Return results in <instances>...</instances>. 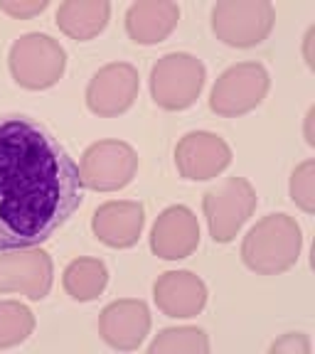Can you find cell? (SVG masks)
Segmentation results:
<instances>
[{"label":"cell","mask_w":315,"mask_h":354,"mask_svg":"<svg viewBox=\"0 0 315 354\" xmlns=\"http://www.w3.org/2000/svg\"><path fill=\"white\" fill-rule=\"evenodd\" d=\"M66 52L50 35L30 32L20 37L10 50V72L25 88H50L62 79Z\"/></svg>","instance_id":"3"},{"label":"cell","mask_w":315,"mask_h":354,"mask_svg":"<svg viewBox=\"0 0 315 354\" xmlns=\"http://www.w3.org/2000/svg\"><path fill=\"white\" fill-rule=\"evenodd\" d=\"M205 216L215 241L227 243L239 234L256 209V192L244 177H227L205 194Z\"/></svg>","instance_id":"6"},{"label":"cell","mask_w":315,"mask_h":354,"mask_svg":"<svg viewBox=\"0 0 315 354\" xmlns=\"http://www.w3.org/2000/svg\"><path fill=\"white\" fill-rule=\"evenodd\" d=\"M44 8H47V0H20V3L17 0H0V10L12 17H20V20L37 15Z\"/></svg>","instance_id":"22"},{"label":"cell","mask_w":315,"mask_h":354,"mask_svg":"<svg viewBox=\"0 0 315 354\" xmlns=\"http://www.w3.org/2000/svg\"><path fill=\"white\" fill-rule=\"evenodd\" d=\"M138 72L126 62L106 64L94 74L87 88V104L96 116H118L131 109L138 96Z\"/></svg>","instance_id":"10"},{"label":"cell","mask_w":315,"mask_h":354,"mask_svg":"<svg viewBox=\"0 0 315 354\" xmlns=\"http://www.w3.org/2000/svg\"><path fill=\"white\" fill-rule=\"evenodd\" d=\"M106 283H109V271L99 259H77L64 271V290L79 303L99 298Z\"/></svg>","instance_id":"18"},{"label":"cell","mask_w":315,"mask_h":354,"mask_svg":"<svg viewBox=\"0 0 315 354\" xmlns=\"http://www.w3.org/2000/svg\"><path fill=\"white\" fill-rule=\"evenodd\" d=\"M291 199L300 207L303 212L315 209V162L305 160L300 167H296L294 177H291Z\"/></svg>","instance_id":"21"},{"label":"cell","mask_w":315,"mask_h":354,"mask_svg":"<svg viewBox=\"0 0 315 354\" xmlns=\"http://www.w3.org/2000/svg\"><path fill=\"white\" fill-rule=\"evenodd\" d=\"M199 243V224L197 216L188 207H170L155 221L150 234V246L161 259L180 261L188 259Z\"/></svg>","instance_id":"12"},{"label":"cell","mask_w":315,"mask_h":354,"mask_svg":"<svg viewBox=\"0 0 315 354\" xmlns=\"http://www.w3.org/2000/svg\"><path fill=\"white\" fill-rule=\"evenodd\" d=\"M155 303L168 317H195L207 303V288L190 271H168L153 288Z\"/></svg>","instance_id":"14"},{"label":"cell","mask_w":315,"mask_h":354,"mask_svg":"<svg viewBox=\"0 0 315 354\" xmlns=\"http://www.w3.org/2000/svg\"><path fill=\"white\" fill-rule=\"evenodd\" d=\"M101 337L116 349H136L150 330V313L143 300H116L104 308Z\"/></svg>","instance_id":"13"},{"label":"cell","mask_w":315,"mask_h":354,"mask_svg":"<svg viewBox=\"0 0 315 354\" xmlns=\"http://www.w3.org/2000/svg\"><path fill=\"white\" fill-rule=\"evenodd\" d=\"M276 20L266 0H224L212 10V30L229 47H254L269 37Z\"/></svg>","instance_id":"5"},{"label":"cell","mask_w":315,"mask_h":354,"mask_svg":"<svg viewBox=\"0 0 315 354\" xmlns=\"http://www.w3.org/2000/svg\"><path fill=\"white\" fill-rule=\"evenodd\" d=\"M35 330V315L30 308L15 300H3L0 303V349L15 347L25 342Z\"/></svg>","instance_id":"19"},{"label":"cell","mask_w":315,"mask_h":354,"mask_svg":"<svg viewBox=\"0 0 315 354\" xmlns=\"http://www.w3.org/2000/svg\"><path fill=\"white\" fill-rule=\"evenodd\" d=\"M52 288V259L42 249H15L0 256V293L42 300Z\"/></svg>","instance_id":"9"},{"label":"cell","mask_w":315,"mask_h":354,"mask_svg":"<svg viewBox=\"0 0 315 354\" xmlns=\"http://www.w3.org/2000/svg\"><path fill=\"white\" fill-rule=\"evenodd\" d=\"M205 86V64L192 55L172 52L158 59L150 74V91L158 106L168 111H183L197 101Z\"/></svg>","instance_id":"4"},{"label":"cell","mask_w":315,"mask_h":354,"mask_svg":"<svg viewBox=\"0 0 315 354\" xmlns=\"http://www.w3.org/2000/svg\"><path fill=\"white\" fill-rule=\"evenodd\" d=\"M313 116H315V111H313V109H310V111H308V128H305V140H308V143H310V145H313V143H315V138H313V133H310V121H313Z\"/></svg>","instance_id":"25"},{"label":"cell","mask_w":315,"mask_h":354,"mask_svg":"<svg viewBox=\"0 0 315 354\" xmlns=\"http://www.w3.org/2000/svg\"><path fill=\"white\" fill-rule=\"evenodd\" d=\"M111 6L106 0H69L57 10V25L72 39H91L106 28Z\"/></svg>","instance_id":"17"},{"label":"cell","mask_w":315,"mask_h":354,"mask_svg":"<svg viewBox=\"0 0 315 354\" xmlns=\"http://www.w3.org/2000/svg\"><path fill=\"white\" fill-rule=\"evenodd\" d=\"M145 216L141 202H106L94 212L91 227L99 241L114 249H128L141 239Z\"/></svg>","instance_id":"15"},{"label":"cell","mask_w":315,"mask_h":354,"mask_svg":"<svg viewBox=\"0 0 315 354\" xmlns=\"http://www.w3.org/2000/svg\"><path fill=\"white\" fill-rule=\"evenodd\" d=\"M180 20V8L168 0H145L128 8L126 30L133 42L158 44L175 30Z\"/></svg>","instance_id":"16"},{"label":"cell","mask_w":315,"mask_h":354,"mask_svg":"<svg viewBox=\"0 0 315 354\" xmlns=\"http://www.w3.org/2000/svg\"><path fill=\"white\" fill-rule=\"evenodd\" d=\"M138 170V155L121 140H99L82 155V183L84 187L114 192L126 187Z\"/></svg>","instance_id":"8"},{"label":"cell","mask_w":315,"mask_h":354,"mask_svg":"<svg viewBox=\"0 0 315 354\" xmlns=\"http://www.w3.org/2000/svg\"><path fill=\"white\" fill-rule=\"evenodd\" d=\"M79 165L42 123L0 116V251L39 246L82 207Z\"/></svg>","instance_id":"1"},{"label":"cell","mask_w":315,"mask_h":354,"mask_svg":"<svg viewBox=\"0 0 315 354\" xmlns=\"http://www.w3.org/2000/svg\"><path fill=\"white\" fill-rule=\"evenodd\" d=\"M303 236L294 216L271 214L246 234L242 246V259L251 271L261 276H276L288 271L298 261Z\"/></svg>","instance_id":"2"},{"label":"cell","mask_w":315,"mask_h":354,"mask_svg":"<svg viewBox=\"0 0 315 354\" xmlns=\"http://www.w3.org/2000/svg\"><path fill=\"white\" fill-rule=\"evenodd\" d=\"M269 91V72L259 62L229 66L217 79L210 96V109L219 116H242L256 109Z\"/></svg>","instance_id":"7"},{"label":"cell","mask_w":315,"mask_h":354,"mask_svg":"<svg viewBox=\"0 0 315 354\" xmlns=\"http://www.w3.org/2000/svg\"><path fill=\"white\" fill-rule=\"evenodd\" d=\"M271 352H300V354H308L310 352V344L305 339V335H286L283 339L271 344Z\"/></svg>","instance_id":"23"},{"label":"cell","mask_w":315,"mask_h":354,"mask_svg":"<svg viewBox=\"0 0 315 354\" xmlns=\"http://www.w3.org/2000/svg\"><path fill=\"white\" fill-rule=\"evenodd\" d=\"M310 39H313V30H308V35H305V62H308L310 66H313V57H310Z\"/></svg>","instance_id":"24"},{"label":"cell","mask_w":315,"mask_h":354,"mask_svg":"<svg viewBox=\"0 0 315 354\" xmlns=\"http://www.w3.org/2000/svg\"><path fill=\"white\" fill-rule=\"evenodd\" d=\"M175 162L185 180H212L232 162V150L215 133L195 131L177 143Z\"/></svg>","instance_id":"11"},{"label":"cell","mask_w":315,"mask_h":354,"mask_svg":"<svg viewBox=\"0 0 315 354\" xmlns=\"http://www.w3.org/2000/svg\"><path fill=\"white\" fill-rule=\"evenodd\" d=\"M153 354H165V352H188V354H205L210 352V342L207 335L199 327H168L163 330L155 342L150 344Z\"/></svg>","instance_id":"20"}]
</instances>
